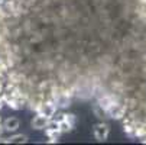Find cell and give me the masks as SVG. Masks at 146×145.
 Masks as SVG:
<instances>
[{"label":"cell","mask_w":146,"mask_h":145,"mask_svg":"<svg viewBox=\"0 0 146 145\" xmlns=\"http://www.w3.org/2000/svg\"><path fill=\"white\" fill-rule=\"evenodd\" d=\"M72 128H74V126H71L67 120H61V122H59V131H61V134H67V132H70Z\"/></svg>","instance_id":"ba28073f"},{"label":"cell","mask_w":146,"mask_h":145,"mask_svg":"<svg viewBox=\"0 0 146 145\" xmlns=\"http://www.w3.org/2000/svg\"><path fill=\"white\" fill-rule=\"evenodd\" d=\"M6 2V0H0V6H3V3Z\"/></svg>","instance_id":"7c38bea8"},{"label":"cell","mask_w":146,"mask_h":145,"mask_svg":"<svg viewBox=\"0 0 146 145\" xmlns=\"http://www.w3.org/2000/svg\"><path fill=\"white\" fill-rule=\"evenodd\" d=\"M106 113H107V118H113V119L121 120L124 116H126L127 109H126V106H124L120 100H116L106 109Z\"/></svg>","instance_id":"6da1fadb"},{"label":"cell","mask_w":146,"mask_h":145,"mask_svg":"<svg viewBox=\"0 0 146 145\" xmlns=\"http://www.w3.org/2000/svg\"><path fill=\"white\" fill-rule=\"evenodd\" d=\"M64 120H67L71 126H75V122H77V118H75V115H72V113H65V116H64Z\"/></svg>","instance_id":"9c48e42d"},{"label":"cell","mask_w":146,"mask_h":145,"mask_svg":"<svg viewBox=\"0 0 146 145\" xmlns=\"http://www.w3.org/2000/svg\"><path fill=\"white\" fill-rule=\"evenodd\" d=\"M2 94H3V83L0 81V96H2Z\"/></svg>","instance_id":"8fae6325"},{"label":"cell","mask_w":146,"mask_h":145,"mask_svg":"<svg viewBox=\"0 0 146 145\" xmlns=\"http://www.w3.org/2000/svg\"><path fill=\"white\" fill-rule=\"evenodd\" d=\"M28 142V136L23 134H15L7 138V144H25Z\"/></svg>","instance_id":"8992f818"},{"label":"cell","mask_w":146,"mask_h":145,"mask_svg":"<svg viewBox=\"0 0 146 145\" xmlns=\"http://www.w3.org/2000/svg\"><path fill=\"white\" fill-rule=\"evenodd\" d=\"M56 110H58V106L55 105L54 102H51V100H45V102L42 103V105H40V106L38 108L36 113H39V115H44L45 118L51 119Z\"/></svg>","instance_id":"7a4b0ae2"},{"label":"cell","mask_w":146,"mask_h":145,"mask_svg":"<svg viewBox=\"0 0 146 145\" xmlns=\"http://www.w3.org/2000/svg\"><path fill=\"white\" fill-rule=\"evenodd\" d=\"M2 74H5V73H0V76H2Z\"/></svg>","instance_id":"4fadbf2b"},{"label":"cell","mask_w":146,"mask_h":145,"mask_svg":"<svg viewBox=\"0 0 146 145\" xmlns=\"http://www.w3.org/2000/svg\"><path fill=\"white\" fill-rule=\"evenodd\" d=\"M3 132H5V128H3V122H2V118H0V136L3 135Z\"/></svg>","instance_id":"30bf717a"},{"label":"cell","mask_w":146,"mask_h":145,"mask_svg":"<svg viewBox=\"0 0 146 145\" xmlns=\"http://www.w3.org/2000/svg\"><path fill=\"white\" fill-rule=\"evenodd\" d=\"M110 134V126L106 122H100L94 125V136L97 141H106Z\"/></svg>","instance_id":"3957f363"},{"label":"cell","mask_w":146,"mask_h":145,"mask_svg":"<svg viewBox=\"0 0 146 145\" xmlns=\"http://www.w3.org/2000/svg\"><path fill=\"white\" fill-rule=\"evenodd\" d=\"M48 120H49V119H48V118H45L44 115L36 113V116H33V119L31 120V126H32V129H36V131L44 129V128L46 126Z\"/></svg>","instance_id":"277c9868"},{"label":"cell","mask_w":146,"mask_h":145,"mask_svg":"<svg viewBox=\"0 0 146 145\" xmlns=\"http://www.w3.org/2000/svg\"><path fill=\"white\" fill-rule=\"evenodd\" d=\"M93 112H94V115L97 116V118H100V119H104V118H107V113H106V110H104L98 103H96V105L93 106Z\"/></svg>","instance_id":"52a82bcc"},{"label":"cell","mask_w":146,"mask_h":145,"mask_svg":"<svg viewBox=\"0 0 146 145\" xmlns=\"http://www.w3.org/2000/svg\"><path fill=\"white\" fill-rule=\"evenodd\" d=\"M3 128L6 132H16L20 128V120L17 118H7L3 120Z\"/></svg>","instance_id":"5b68a950"}]
</instances>
